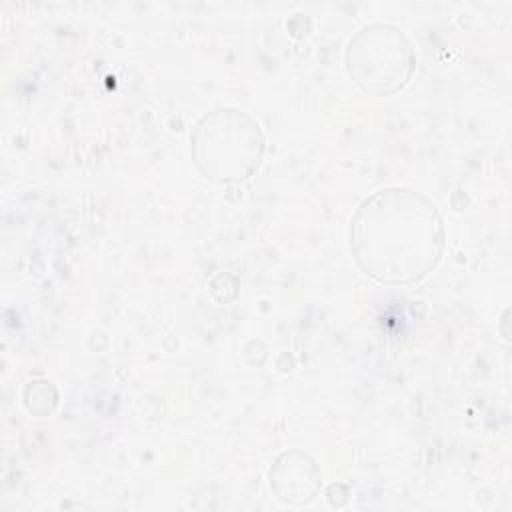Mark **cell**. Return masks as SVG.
<instances>
[{"label": "cell", "instance_id": "obj_1", "mask_svg": "<svg viewBox=\"0 0 512 512\" xmlns=\"http://www.w3.org/2000/svg\"><path fill=\"white\" fill-rule=\"evenodd\" d=\"M384 202L364 206L362 222L356 226L358 258L364 260L366 270L380 280H412L434 264L438 236V220L434 208L418 206L414 196H388Z\"/></svg>", "mask_w": 512, "mask_h": 512}]
</instances>
